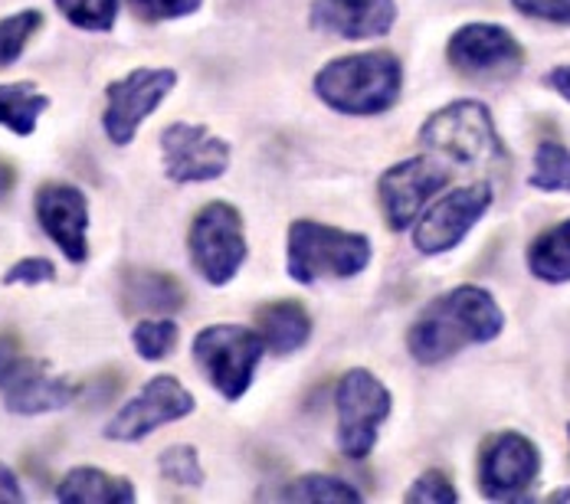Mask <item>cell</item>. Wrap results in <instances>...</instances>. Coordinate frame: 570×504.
I'll use <instances>...</instances> for the list:
<instances>
[{"instance_id":"6da1fadb","label":"cell","mask_w":570,"mask_h":504,"mask_svg":"<svg viewBox=\"0 0 570 504\" xmlns=\"http://www.w3.org/2000/svg\"><path fill=\"white\" fill-rule=\"evenodd\" d=\"M505 315L499 302L479 285H456L433 298L406 332V347L420 364H440L469 344L502 335Z\"/></svg>"},{"instance_id":"7a4b0ae2","label":"cell","mask_w":570,"mask_h":504,"mask_svg":"<svg viewBox=\"0 0 570 504\" xmlns=\"http://www.w3.org/2000/svg\"><path fill=\"white\" fill-rule=\"evenodd\" d=\"M397 57L391 53H357V57L332 59L315 76V92L325 106L342 115H381L387 112L400 96Z\"/></svg>"},{"instance_id":"3957f363","label":"cell","mask_w":570,"mask_h":504,"mask_svg":"<svg viewBox=\"0 0 570 504\" xmlns=\"http://www.w3.org/2000/svg\"><path fill=\"white\" fill-rule=\"evenodd\" d=\"M371 263V239L338 226L295 220L288 226L285 269L302 285L318 279H351Z\"/></svg>"},{"instance_id":"277c9868","label":"cell","mask_w":570,"mask_h":504,"mask_svg":"<svg viewBox=\"0 0 570 504\" xmlns=\"http://www.w3.org/2000/svg\"><path fill=\"white\" fill-rule=\"evenodd\" d=\"M420 141L456 165H485L502 158V141L492 112L475 99H459L430 115L420 128Z\"/></svg>"},{"instance_id":"5b68a950","label":"cell","mask_w":570,"mask_h":504,"mask_svg":"<svg viewBox=\"0 0 570 504\" xmlns=\"http://www.w3.org/2000/svg\"><path fill=\"white\" fill-rule=\"evenodd\" d=\"M263 350V335L239 325H210L194 337V360L200 364L207 381L233 403L249 391Z\"/></svg>"},{"instance_id":"8992f818","label":"cell","mask_w":570,"mask_h":504,"mask_svg":"<svg viewBox=\"0 0 570 504\" xmlns=\"http://www.w3.org/2000/svg\"><path fill=\"white\" fill-rule=\"evenodd\" d=\"M338 446L347 458H367L384 419L394 409L391 391L371 370H347L338 381Z\"/></svg>"},{"instance_id":"52a82bcc","label":"cell","mask_w":570,"mask_h":504,"mask_svg":"<svg viewBox=\"0 0 570 504\" xmlns=\"http://www.w3.org/2000/svg\"><path fill=\"white\" fill-rule=\"evenodd\" d=\"M187 249L194 269L210 285H227L236 279L243 259H246V236L243 217L229 204H207L187 233Z\"/></svg>"},{"instance_id":"ba28073f","label":"cell","mask_w":570,"mask_h":504,"mask_svg":"<svg viewBox=\"0 0 570 504\" xmlns=\"http://www.w3.org/2000/svg\"><path fill=\"white\" fill-rule=\"evenodd\" d=\"M177 86V72L174 69H131L128 76L109 82L106 89V115H102V128L109 135L112 145H131L141 121L155 112Z\"/></svg>"},{"instance_id":"9c48e42d","label":"cell","mask_w":570,"mask_h":504,"mask_svg":"<svg viewBox=\"0 0 570 504\" xmlns=\"http://www.w3.org/2000/svg\"><path fill=\"white\" fill-rule=\"evenodd\" d=\"M194 413V393L171 374L151 377L135 393L106 426V439L112 443H141L155 429L177 423Z\"/></svg>"},{"instance_id":"30bf717a","label":"cell","mask_w":570,"mask_h":504,"mask_svg":"<svg viewBox=\"0 0 570 504\" xmlns=\"http://www.w3.org/2000/svg\"><path fill=\"white\" fill-rule=\"evenodd\" d=\"M492 207V187L489 184H469L436 200L420 224L413 226V246L426 256H440L456 249L465 233L482 220V214Z\"/></svg>"},{"instance_id":"8fae6325","label":"cell","mask_w":570,"mask_h":504,"mask_svg":"<svg viewBox=\"0 0 570 504\" xmlns=\"http://www.w3.org/2000/svg\"><path fill=\"white\" fill-rule=\"evenodd\" d=\"M161 158L174 184H204L227 174L229 145L204 125L174 121L161 131Z\"/></svg>"},{"instance_id":"7c38bea8","label":"cell","mask_w":570,"mask_h":504,"mask_svg":"<svg viewBox=\"0 0 570 504\" xmlns=\"http://www.w3.org/2000/svg\"><path fill=\"white\" fill-rule=\"evenodd\" d=\"M541 472L538 446L521 433L492 436L479 455V485L495 502H518Z\"/></svg>"},{"instance_id":"4fadbf2b","label":"cell","mask_w":570,"mask_h":504,"mask_svg":"<svg viewBox=\"0 0 570 504\" xmlns=\"http://www.w3.org/2000/svg\"><path fill=\"white\" fill-rule=\"evenodd\" d=\"M450 184V170L430 158H406L387 170L377 184L381 207L391 229H406L420 217V210L433 200L436 190Z\"/></svg>"},{"instance_id":"5bb4252c","label":"cell","mask_w":570,"mask_h":504,"mask_svg":"<svg viewBox=\"0 0 570 504\" xmlns=\"http://www.w3.org/2000/svg\"><path fill=\"white\" fill-rule=\"evenodd\" d=\"M37 220L69 263L89 259V200L72 184H43L37 190Z\"/></svg>"},{"instance_id":"9a60e30c","label":"cell","mask_w":570,"mask_h":504,"mask_svg":"<svg viewBox=\"0 0 570 504\" xmlns=\"http://www.w3.org/2000/svg\"><path fill=\"white\" fill-rule=\"evenodd\" d=\"M446 57L465 76H505L524 62V50L499 23H469L453 33Z\"/></svg>"},{"instance_id":"2e32d148","label":"cell","mask_w":570,"mask_h":504,"mask_svg":"<svg viewBox=\"0 0 570 504\" xmlns=\"http://www.w3.org/2000/svg\"><path fill=\"white\" fill-rule=\"evenodd\" d=\"M0 393H3V406L10 413H17V416H40V413H53V409L69 406L79 396V387L72 381H66V377H53L43 360L23 357L3 377Z\"/></svg>"},{"instance_id":"e0dca14e","label":"cell","mask_w":570,"mask_h":504,"mask_svg":"<svg viewBox=\"0 0 570 504\" xmlns=\"http://www.w3.org/2000/svg\"><path fill=\"white\" fill-rule=\"evenodd\" d=\"M397 20L394 0H315L308 23L342 40H377Z\"/></svg>"},{"instance_id":"ac0fdd59","label":"cell","mask_w":570,"mask_h":504,"mask_svg":"<svg viewBox=\"0 0 570 504\" xmlns=\"http://www.w3.org/2000/svg\"><path fill=\"white\" fill-rule=\"evenodd\" d=\"M187 302L184 285L171 273L131 269L121 279V305L131 315H174Z\"/></svg>"},{"instance_id":"d6986e66","label":"cell","mask_w":570,"mask_h":504,"mask_svg":"<svg viewBox=\"0 0 570 504\" xmlns=\"http://www.w3.org/2000/svg\"><path fill=\"white\" fill-rule=\"evenodd\" d=\"M57 498L62 504H128L135 502V485L125 475L82 465L62 475Z\"/></svg>"},{"instance_id":"ffe728a7","label":"cell","mask_w":570,"mask_h":504,"mask_svg":"<svg viewBox=\"0 0 570 504\" xmlns=\"http://www.w3.org/2000/svg\"><path fill=\"white\" fill-rule=\"evenodd\" d=\"M256 322H259V335L266 340V347L276 350V354L298 350L308 340V335H312V318H308V312L298 302L263 305Z\"/></svg>"},{"instance_id":"44dd1931","label":"cell","mask_w":570,"mask_h":504,"mask_svg":"<svg viewBox=\"0 0 570 504\" xmlns=\"http://www.w3.org/2000/svg\"><path fill=\"white\" fill-rule=\"evenodd\" d=\"M50 109V96L37 92L33 82H10L0 86V125L10 128L20 138H30L37 131L40 115Z\"/></svg>"},{"instance_id":"7402d4cb","label":"cell","mask_w":570,"mask_h":504,"mask_svg":"<svg viewBox=\"0 0 570 504\" xmlns=\"http://www.w3.org/2000/svg\"><path fill=\"white\" fill-rule=\"evenodd\" d=\"M528 269L544 281H570V220L544 229L531 243Z\"/></svg>"},{"instance_id":"603a6c76","label":"cell","mask_w":570,"mask_h":504,"mask_svg":"<svg viewBox=\"0 0 570 504\" xmlns=\"http://www.w3.org/2000/svg\"><path fill=\"white\" fill-rule=\"evenodd\" d=\"M534 190L570 194V151L561 141H541L534 151V170L528 177Z\"/></svg>"},{"instance_id":"cb8c5ba5","label":"cell","mask_w":570,"mask_h":504,"mask_svg":"<svg viewBox=\"0 0 570 504\" xmlns=\"http://www.w3.org/2000/svg\"><path fill=\"white\" fill-rule=\"evenodd\" d=\"M285 502H328V504H342V502H361V492L351 488L344 478H335V475H302L295 482H288L283 492Z\"/></svg>"},{"instance_id":"d4e9b609","label":"cell","mask_w":570,"mask_h":504,"mask_svg":"<svg viewBox=\"0 0 570 504\" xmlns=\"http://www.w3.org/2000/svg\"><path fill=\"white\" fill-rule=\"evenodd\" d=\"M177 337H180V328L171 318H145L135 325L131 344L141 360H165L177 347Z\"/></svg>"},{"instance_id":"484cf974","label":"cell","mask_w":570,"mask_h":504,"mask_svg":"<svg viewBox=\"0 0 570 504\" xmlns=\"http://www.w3.org/2000/svg\"><path fill=\"white\" fill-rule=\"evenodd\" d=\"M40 27H43L40 10H20V13L3 17L0 20V66H13Z\"/></svg>"},{"instance_id":"4316f807","label":"cell","mask_w":570,"mask_h":504,"mask_svg":"<svg viewBox=\"0 0 570 504\" xmlns=\"http://www.w3.org/2000/svg\"><path fill=\"white\" fill-rule=\"evenodd\" d=\"M53 3L59 7V13L79 30L106 33L118 20V0H53Z\"/></svg>"},{"instance_id":"83f0119b","label":"cell","mask_w":570,"mask_h":504,"mask_svg":"<svg viewBox=\"0 0 570 504\" xmlns=\"http://www.w3.org/2000/svg\"><path fill=\"white\" fill-rule=\"evenodd\" d=\"M158 472L165 482L171 485H187V488H200L204 485V465L194 446H168L158 455Z\"/></svg>"},{"instance_id":"f1b7e54d","label":"cell","mask_w":570,"mask_h":504,"mask_svg":"<svg viewBox=\"0 0 570 504\" xmlns=\"http://www.w3.org/2000/svg\"><path fill=\"white\" fill-rule=\"evenodd\" d=\"M406 502L410 504H446L459 502V492L453 488V482L443 475V472H426L413 482V488L406 492Z\"/></svg>"},{"instance_id":"f546056e","label":"cell","mask_w":570,"mask_h":504,"mask_svg":"<svg viewBox=\"0 0 570 504\" xmlns=\"http://www.w3.org/2000/svg\"><path fill=\"white\" fill-rule=\"evenodd\" d=\"M204 0H128V7L148 20V23H161V20H177V17H187L194 10H200Z\"/></svg>"},{"instance_id":"4dcf8cb0","label":"cell","mask_w":570,"mask_h":504,"mask_svg":"<svg viewBox=\"0 0 570 504\" xmlns=\"http://www.w3.org/2000/svg\"><path fill=\"white\" fill-rule=\"evenodd\" d=\"M53 279H57V266L43 256L20 259L3 273V285H43V281Z\"/></svg>"},{"instance_id":"1f68e13d","label":"cell","mask_w":570,"mask_h":504,"mask_svg":"<svg viewBox=\"0 0 570 504\" xmlns=\"http://www.w3.org/2000/svg\"><path fill=\"white\" fill-rule=\"evenodd\" d=\"M512 3L528 17L551 20V23H568L570 27V0H512Z\"/></svg>"},{"instance_id":"d6a6232c","label":"cell","mask_w":570,"mask_h":504,"mask_svg":"<svg viewBox=\"0 0 570 504\" xmlns=\"http://www.w3.org/2000/svg\"><path fill=\"white\" fill-rule=\"evenodd\" d=\"M23 360V350H20V340L13 335H0V384L3 377Z\"/></svg>"},{"instance_id":"836d02e7","label":"cell","mask_w":570,"mask_h":504,"mask_svg":"<svg viewBox=\"0 0 570 504\" xmlns=\"http://www.w3.org/2000/svg\"><path fill=\"white\" fill-rule=\"evenodd\" d=\"M23 502V488L17 482V475L0 462V504H20Z\"/></svg>"},{"instance_id":"e575fe53","label":"cell","mask_w":570,"mask_h":504,"mask_svg":"<svg viewBox=\"0 0 570 504\" xmlns=\"http://www.w3.org/2000/svg\"><path fill=\"white\" fill-rule=\"evenodd\" d=\"M544 82L554 89V92H561L564 99L570 102V62L568 66H558V69H551L548 76H544Z\"/></svg>"},{"instance_id":"d590c367","label":"cell","mask_w":570,"mask_h":504,"mask_svg":"<svg viewBox=\"0 0 570 504\" xmlns=\"http://www.w3.org/2000/svg\"><path fill=\"white\" fill-rule=\"evenodd\" d=\"M13 184H17V170H13L10 161H3V158H0V200L13 190Z\"/></svg>"},{"instance_id":"8d00e7d4","label":"cell","mask_w":570,"mask_h":504,"mask_svg":"<svg viewBox=\"0 0 570 504\" xmlns=\"http://www.w3.org/2000/svg\"><path fill=\"white\" fill-rule=\"evenodd\" d=\"M568 436H570V426H568Z\"/></svg>"}]
</instances>
